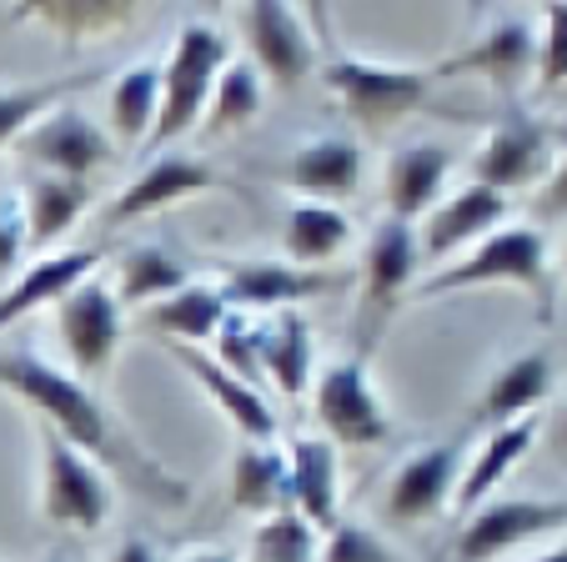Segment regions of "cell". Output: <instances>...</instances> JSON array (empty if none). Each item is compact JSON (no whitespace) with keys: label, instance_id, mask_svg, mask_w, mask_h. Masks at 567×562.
<instances>
[{"label":"cell","instance_id":"6da1fadb","mask_svg":"<svg viewBox=\"0 0 567 562\" xmlns=\"http://www.w3.org/2000/svg\"><path fill=\"white\" fill-rule=\"evenodd\" d=\"M0 387H6L16 402L31 407L75 452H86L106 478H116L121 488L136 492L141 502L166 508V512H182L186 502H192L186 478H176L172 467L161 462V457L91 392V382L61 371L55 361L35 357L31 347H16V351H0Z\"/></svg>","mask_w":567,"mask_h":562},{"label":"cell","instance_id":"7a4b0ae2","mask_svg":"<svg viewBox=\"0 0 567 562\" xmlns=\"http://www.w3.org/2000/svg\"><path fill=\"white\" fill-rule=\"evenodd\" d=\"M477 287H517L533 297L537 321H553L557 311V276L547 262V236L537 226H497L493 236H482L462 262L442 266L437 276H422L412 287V302L452 297V292H477Z\"/></svg>","mask_w":567,"mask_h":562},{"label":"cell","instance_id":"3957f363","mask_svg":"<svg viewBox=\"0 0 567 562\" xmlns=\"http://www.w3.org/2000/svg\"><path fill=\"white\" fill-rule=\"evenodd\" d=\"M226 61H231V45H226V35L216 31V25L186 21L182 31H176L172 55L161 65V111L146 136V151L161 156V146H172L186 131L202 126L206 101H212L216 75L226 71Z\"/></svg>","mask_w":567,"mask_h":562},{"label":"cell","instance_id":"277c9868","mask_svg":"<svg viewBox=\"0 0 567 562\" xmlns=\"http://www.w3.org/2000/svg\"><path fill=\"white\" fill-rule=\"evenodd\" d=\"M321 81L342 101V111L367 131H386L392 121L412 116L427 106L432 71L427 65H392V61H367V55L327 51L321 55Z\"/></svg>","mask_w":567,"mask_h":562},{"label":"cell","instance_id":"5b68a950","mask_svg":"<svg viewBox=\"0 0 567 562\" xmlns=\"http://www.w3.org/2000/svg\"><path fill=\"white\" fill-rule=\"evenodd\" d=\"M417 272H422L417 226L382 216L372 226V236H367V256H362V302H357V327H352L357 361H367L377 351L382 331L392 327L396 307L417 287Z\"/></svg>","mask_w":567,"mask_h":562},{"label":"cell","instance_id":"8992f818","mask_svg":"<svg viewBox=\"0 0 567 562\" xmlns=\"http://www.w3.org/2000/svg\"><path fill=\"white\" fill-rule=\"evenodd\" d=\"M111 502L116 492L106 472L86 452H75L65 437L41 427V518L65 532H101Z\"/></svg>","mask_w":567,"mask_h":562},{"label":"cell","instance_id":"52a82bcc","mask_svg":"<svg viewBox=\"0 0 567 562\" xmlns=\"http://www.w3.org/2000/svg\"><path fill=\"white\" fill-rule=\"evenodd\" d=\"M51 311H55V327H61V347L71 357V377H81V382L106 377L111 361H116L121 331H126V311H121L111 282L86 276L71 292H61Z\"/></svg>","mask_w":567,"mask_h":562},{"label":"cell","instance_id":"ba28073f","mask_svg":"<svg viewBox=\"0 0 567 562\" xmlns=\"http://www.w3.org/2000/svg\"><path fill=\"white\" fill-rule=\"evenodd\" d=\"M311 412L327 427V442L342 447H382L392 437V417H386L382 397H377L367 361L342 357L332 367L317 371L311 382Z\"/></svg>","mask_w":567,"mask_h":562},{"label":"cell","instance_id":"9c48e42d","mask_svg":"<svg viewBox=\"0 0 567 562\" xmlns=\"http://www.w3.org/2000/svg\"><path fill=\"white\" fill-rule=\"evenodd\" d=\"M547 532H567V502L553 498H497L467 512L457 542H452V562H497L513 548Z\"/></svg>","mask_w":567,"mask_h":562},{"label":"cell","instance_id":"30bf717a","mask_svg":"<svg viewBox=\"0 0 567 562\" xmlns=\"http://www.w3.org/2000/svg\"><path fill=\"white\" fill-rule=\"evenodd\" d=\"M553 161H557L553 126L533 121L527 111H507V116L487 131L477 156H472V181L487 186V192H497V196L527 192V186H543Z\"/></svg>","mask_w":567,"mask_h":562},{"label":"cell","instance_id":"8fae6325","mask_svg":"<svg viewBox=\"0 0 567 562\" xmlns=\"http://www.w3.org/2000/svg\"><path fill=\"white\" fill-rule=\"evenodd\" d=\"M221 297L231 311H291L297 302L337 297L352 287L347 272L327 266H291V262H221Z\"/></svg>","mask_w":567,"mask_h":562},{"label":"cell","instance_id":"7c38bea8","mask_svg":"<svg viewBox=\"0 0 567 562\" xmlns=\"http://www.w3.org/2000/svg\"><path fill=\"white\" fill-rule=\"evenodd\" d=\"M236 21H241V35L251 45L257 75L271 81L277 91H297L317 71V41L307 31V11L277 6V0H257V6H241Z\"/></svg>","mask_w":567,"mask_h":562},{"label":"cell","instance_id":"4fadbf2b","mask_svg":"<svg viewBox=\"0 0 567 562\" xmlns=\"http://www.w3.org/2000/svg\"><path fill=\"white\" fill-rule=\"evenodd\" d=\"M31 166H41L45 176H71V181H86L91 171L111 166L116 156V141H111L106 126L86 116L75 106H55L51 116H41L21 141H16Z\"/></svg>","mask_w":567,"mask_h":562},{"label":"cell","instance_id":"5bb4252c","mask_svg":"<svg viewBox=\"0 0 567 562\" xmlns=\"http://www.w3.org/2000/svg\"><path fill=\"white\" fill-rule=\"evenodd\" d=\"M462 462H467V442H432L422 452H412L408 462L392 472L386 482V518L392 522H427L457 498Z\"/></svg>","mask_w":567,"mask_h":562},{"label":"cell","instance_id":"9a60e30c","mask_svg":"<svg viewBox=\"0 0 567 562\" xmlns=\"http://www.w3.org/2000/svg\"><path fill=\"white\" fill-rule=\"evenodd\" d=\"M537 65V35L527 25V16H503L482 35H472L457 55L432 65V75H487L497 91H517Z\"/></svg>","mask_w":567,"mask_h":562},{"label":"cell","instance_id":"2e32d148","mask_svg":"<svg viewBox=\"0 0 567 562\" xmlns=\"http://www.w3.org/2000/svg\"><path fill=\"white\" fill-rule=\"evenodd\" d=\"M216 186V171L196 156H151V166L131 181L121 196H111L106 212H101V226H126V222H141L151 212H166V206L186 202V196H202Z\"/></svg>","mask_w":567,"mask_h":562},{"label":"cell","instance_id":"e0dca14e","mask_svg":"<svg viewBox=\"0 0 567 562\" xmlns=\"http://www.w3.org/2000/svg\"><path fill=\"white\" fill-rule=\"evenodd\" d=\"M497 226H507V196L467 181L462 192H452L447 202H437L422 216V232H417L422 262H442V256L462 252V246H477L482 236H493Z\"/></svg>","mask_w":567,"mask_h":562},{"label":"cell","instance_id":"ac0fdd59","mask_svg":"<svg viewBox=\"0 0 567 562\" xmlns=\"http://www.w3.org/2000/svg\"><path fill=\"white\" fill-rule=\"evenodd\" d=\"M101 256H106V246H71V252L35 256L25 272H16L11 282L0 287V331L16 327V321L31 317V311L55 307L61 292H71L75 282H86V276H96Z\"/></svg>","mask_w":567,"mask_h":562},{"label":"cell","instance_id":"d6986e66","mask_svg":"<svg viewBox=\"0 0 567 562\" xmlns=\"http://www.w3.org/2000/svg\"><path fill=\"white\" fill-rule=\"evenodd\" d=\"M547 392H553V351H543V347L517 351L513 361H503V367L487 377V387L477 392L467 422L493 432V427H507V422H517V417H533Z\"/></svg>","mask_w":567,"mask_h":562},{"label":"cell","instance_id":"ffe728a7","mask_svg":"<svg viewBox=\"0 0 567 562\" xmlns=\"http://www.w3.org/2000/svg\"><path fill=\"white\" fill-rule=\"evenodd\" d=\"M452 176V151L437 146V141H408L386 156V176H382V192H386V216L392 222H417L427 216L432 206L442 202V186Z\"/></svg>","mask_w":567,"mask_h":562},{"label":"cell","instance_id":"44dd1931","mask_svg":"<svg viewBox=\"0 0 567 562\" xmlns=\"http://www.w3.org/2000/svg\"><path fill=\"white\" fill-rule=\"evenodd\" d=\"M166 351H172L176 367H182L186 377L221 407V417L247 437V442H271V437H277V412H271V402L251 382L231 377V371H226L216 357H206L202 347H166Z\"/></svg>","mask_w":567,"mask_h":562},{"label":"cell","instance_id":"7402d4cb","mask_svg":"<svg viewBox=\"0 0 567 562\" xmlns=\"http://www.w3.org/2000/svg\"><path fill=\"white\" fill-rule=\"evenodd\" d=\"M287 482L291 512L307 518L317 532H332L342 522V482H337V447L327 437H297L287 447Z\"/></svg>","mask_w":567,"mask_h":562},{"label":"cell","instance_id":"603a6c76","mask_svg":"<svg viewBox=\"0 0 567 562\" xmlns=\"http://www.w3.org/2000/svg\"><path fill=\"white\" fill-rule=\"evenodd\" d=\"M226 317H231V307H226L216 282H186L182 292L141 311V331L166 341V347H196V341H212Z\"/></svg>","mask_w":567,"mask_h":562},{"label":"cell","instance_id":"cb8c5ba5","mask_svg":"<svg viewBox=\"0 0 567 562\" xmlns=\"http://www.w3.org/2000/svg\"><path fill=\"white\" fill-rule=\"evenodd\" d=\"M281 181L307 196H347L362 181V146L352 136H311L291 151Z\"/></svg>","mask_w":567,"mask_h":562},{"label":"cell","instance_id":"d4e9b609","mask_svg":"<svg viewBox=\"0 0 567 562\" xmlns=\"http://www.w3.org/2000/svg\"><path fill=\"white\" fill-rule=\"evenodd\" d=\"M533 442H537V412L517 417V422H507V427H493V432L482 437L472 462H462V482H457V498H452L457 512H477L482 502H487V492L533 452Z\"/></svg>","mask_w":567,"mask_h":562},{"label":"cell","instance_id":"484cf974","mask_svg":"<svg viewBox=\"0 0 567 562\" xmlns=\"http://www.w3.org/2000/svg\"><path fill=\"white\" fill-rule=\"evenodd\" d=\"M91 206V186L71 176H41L25 186L21 196V222H25V252L45 256V246H55L71 232Z\"/></svg>","mask_w":567,"mask_h":562},{"label":"cell","instance_id":"4316f807","mask_svg":"<svg viewBox=\"0 0 567 562\" xmlns=\"http://www.w3.org/2000/svg\"><path fill=\"white\" fill-rule=\"evenodd\" d=\"M231 508L277 518L291 512V482H287V452L271 442H241L231 452Z\"/></svg>","mask_w":567,"mask_h":562},{"label":"cell","instance_id":"83f0119b","mask_svg":"<svg viewBox=\"0 0 567 562\" xmlns=\"http://www.w3.org/2000/svg\"><path fill=\"white\" fill-rule=\"evenodd\" d=\"M186 282H192V272H186V266L176 262L166 246L146 242V246H131V252H121L111 292H116L121 311H131V307L146 311V307H156V302H166L172 292H182Z\"/></svg>","mask_w":567,"mask_h":562},{"label":"cell","instance_id":"f1b7e54d","mask_svg":"<svg viewBox=\"0 0 567 562\" xmlns=\"http://www.w3.org/2000/svg\"><path fill=\"white\" fill-rule=\"evenodd\" d=\"M261 371H267L277 392L301 397L311 387V371H317V351H311V327L297 307L277 311V317L261 327Z\"/></svg>","mask_w":567,"mask_h":562},{"label":"cell","instance_id":"f546056e","mask_svg":"<svg viewBox=\"0 0 567 562\" xmlns=\"http://www.w3.org/2000/svg\"><path fill=\"white\" fill-rule=\"evenodd\" d=\"M156 111H161V65L156 61H136L126 71H116L111 81V141L121 146H146L151 126H156Z\"/></svg>","mask_w":567,"mask_h":562},{"label":"cell","instance_id":"4dcf8cb0","mask_svg":"<svg viewBox=\"0 0 567 562\" xmlns=\"http://www.w3.org/2000/svg\"><path fill=\"white\" fill-rule=\"evenodd\" d=\"M101 71H81V75H55V81H25V85H6L0 91V151L16 146L25 131L41 116H51L55 106L75 96V91H91Z\"/></svg>","mask_w":567,"mask_h":562},{"label":"cell","instance_id":"1f68e13d","mask_svg":"<svg viewBox=\"0 0 567 562\" xmlns=\"http://www.w3.org/2000/svg\"><path fill=\"white\" fill-rule=\"evenodd\" d=\"M281 242H287V262L291 266H327L347 242H352V222L347 212L327 202H301L287 212V226H281Z\"/></svg>","mask_w":567,"mask_h":562},{"label":"cell","instance_id":"d6a6232c","mask_svg":"<svg viewBox=\"0 0 567 562\" xmlns=\"http://www.w3.org/2000/svg\"><path fill=\"white\" fill-rule=\"evenodd\" d=\"M16 16L41 21L45 31L61 35V45H81V41H106L111 31L131 25L136 6H116V0H51V6H21Z\"/></svg>","mask_w":567,"mask_h":562},{"label":"cell","instance_id":"836d02e7","mask_svg":"<svg viewBox=\"0 0 567 562\" xmlns=\"http://www.w3.org/2000/svg\"><path fill=\"white\" fill-rule=\"evenodd\" d=\"M261 101H267V81L257 75L251 61H226V71L216 75V91L206 101L202 131L206 136H231V131L251 126L261 116Z\"/></svg>","mask_w":567,"mask_h":562},{"label":"cell","instance_id":"e575fe53","mask_svg":"<svg viewBox=\"0 0 567 562\" xmlns=\"http://www.w3.org/2000/svg\"><path fill=\"white\" fill-rule=\"evenodd\" d=\"M321 532L297 512H277L251 532V562H317Z\"/></svg>","mask_w":567,"mask_h":562},{"label":"cell","instance_id":"d590c367","mask_svg":"<svg viewBox=\"0 0 567 562\" xmlns=\"http://www.w3.org/2000/svg\"><path fill=\"white\" fill-rule=\"evenodd\" d=\"M212 341H216V361H221L231 377L251 382L261 371V321H251L247 311H231Z\"/></svg>","mask_w":567,"mask_h":562},{"label":"cell","instance_id":"8d00e7d4","mask_svg":"<svg viewBox=\"0 0 567 562\" xmlns=\"http://www.w3.org/2000/svg\"><path fill=\"white\" fill-rule=\"evenodd\" d=\"M537 85L543 91H563L567 85V6H547L543 35H537Z\"/></svg>","mask_w":567,"mask_h":562},{"label":"cell","instance_id":"74e56055","mask_svg":"<svg viewBox=\"0 0 567 562\" xmlns=\"http://www.w3.org/2000/svg\"><path fill=\"white\" fill-rule=\"evenodd\" d=\"M321 562H396V558L372 528H357V522L342 518L327 532V558Z\"/></svg>","mask_w":567,"mask_h":562},{"label":"cell","instance_id":"f35d334b","mask_svg":"<svg viewBox=\"0 0 567 562\" xmlns=\"http://www.w3.org/2000/svg\"><path fill=\"white\" fill-rule=\"evenodd\" d=\"M21 256H25L21 202H6V206H0V287H6V276L21 266Z\"/></svg>","mask_w":567,"mask_h":562},{"label":"cell","instance_id":"ab89813d","mask_svg":"<svg viewBox=\"0 0 567 562\" xmlns=\"http://www.w3.org/2000/svg\"><path fill=\"white\" fill-rule=\"evenodd\" d=\"M533 212L537 222H567V151L553 161V171H547V181L537 186L533 196Z\"/></svg>","mask_w":567,"mask_h":562},{"label":"cell","instance_id":"60d3db41","mask_svg":"<svg viewBox=\"0 0 567 562\" xmlns=\"http://www.w3.org/2000/svg\"><path fill=\"white\" fill-rule=\"evenodd\" d=\"M111 562H161V552L151 538H121V548L111 552Z\"/></svg>","mask_w":567,"mask_h":562},{"label":"cell","instance_id":"b9f144b4","mask_svg":"<svg viewBox=\"0 0 567 562\" xmlns=\"http://www.w3.org/2000/svg\"><path fill=\"white\" fill-rule=\"evenodd\" d=\"M182 562H231V552L212 548V552H192V558H182Z\"/></svg>","mask_w":567,"mask_h":562},{"label":"cell","instance_id":"7bdbcfd3","mask_svg":"<svg viewBox=\"0 0 567 562\" xmlns=\"http://www.w3.org/2000/svg\"><path fill=\"white\" fill-rule=\"evenodd\" d=\"M527 562H567V538H563V542H557V548H547V552H543V558H527Z\"/></svg>","mask_w":567,"mask_h":562},{"label":"cell","instance_id":"ee69618b","mask_svg":"<svg viewBox=\"0 0 567 562\" xmlns=\"http://www.w3.org/2000/svg\"><path fill=\"white\" fill-rule=\"evenodd\" d=\"M557 457H567V412L557 417Z\"/></svg>","mask_w":567,"mask_h":562},{"label":"cell","instance_id":"f6af8a7d","mask_svg":"<svg viewBox=\"0 0 567 562\" xmlns=\"http://www.w3.org/2000/svg\"><path fill=\"white\" fill-rule=\"evenodd\" d=\"M553 141H563V146H567V121H563V126H553Z\"/></svg>","mask_w":567,"mask_h":562}]
</instances>
